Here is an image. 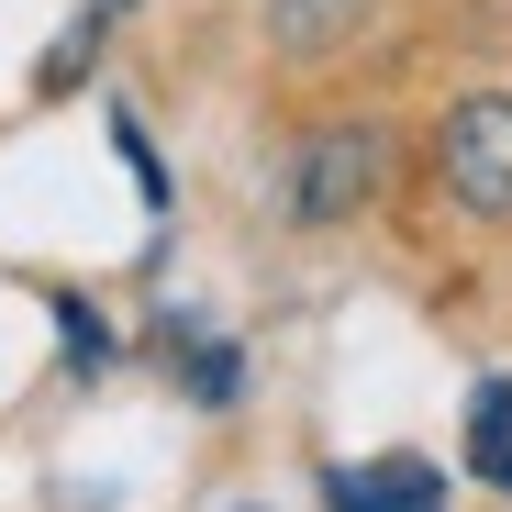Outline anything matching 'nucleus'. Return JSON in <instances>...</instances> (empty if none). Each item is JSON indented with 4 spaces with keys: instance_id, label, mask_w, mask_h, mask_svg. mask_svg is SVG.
<instances>
[{
    "instance_id": "nucleus-1",
    "label": "nucleus",
    "mask_w": 512,
    "mask_h": 512,
    "mask_svg": "<svg viewBox=\"0 0 512 512\" xmlns=\"http://www.w3.org/2000/svg\"><path fill=\"white\" fill-rule=\"evenodd\" d=\"M379 179H390V134H379V123H323V134L290 145V212H301V223L368 212Z\"/></svg>"
},
{
    "instance_id": "nucleus-2",
    "label": "nucleus",
    "mask_w": 512,
    "mask_h": 512,
    "mask_svg": "<svg viewBox=\"0 0 512 512\" xmlns=\"http://www.w3.org/2000/svg\"><path fill=\"white\" fill-rule=\"evenodd\" d=\"M435 167H446V190H457L468 212H512V101H501V90L457 101L446 134H435Z\"/></svg>"
},
{
    "instance_id": "nucleus-3",
    "label": "nucleus",
    "mask_w": 512,
    "mask_h": 512,
    "mask_svg": "<svg viewBox=\"0 0 512 512\" xmlns=\"http://www.w3.org/2000/svg\"><path fill=\"white\" fill-rule=\"evenodd\" d=\"M323 501L334 512H446V479L423 457H379V468H334Z\"/></svg>"
},
{
    "instance_id": "nucleus-4",
    "label": "nucleus",
    "mask_w": 512,
    "mask_h": 512,
    "mask_svg": "<svg viewBox=\"0 0 512 512\" xmlns=\"http://www.w3.org/2000/svg\"><path fill=\"white\" fill-rule=\"evenodd\" d=\"M368 23V0H268V45L279 56H323Z\"/></svg>"
}]
</instances>
